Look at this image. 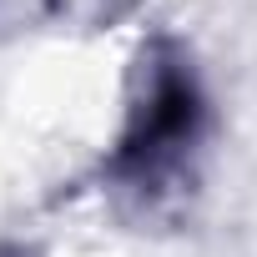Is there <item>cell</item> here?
I'll return each instance as SVG.
<instances>
[{"mask_svg":"<svg viewBox=\"0 0 257 257\" xmlns=\"http://www.w3.org/2000/svg\"><path fill=\"white\" fill-rule=\"evenodd\" d=\"M197 132V91H192V76L167 66L157 71L147 101L137 106V121L121 142V157H116V172L137 177V182H152L162 177L167 167H177V157L187 152Z\"/></svg>","mask_w":257,"mask_h":257,"instance_id":"cell-1","label":"cell"}]
</instances>
